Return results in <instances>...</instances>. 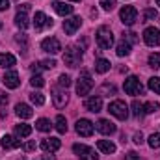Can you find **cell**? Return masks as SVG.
<instances>
[{"mask_svg": "<svg viewBox=\"0 0 160 160\" xmlns=\"http://www.w3.org/2000/svg\"><path fill=\"white\" fill-rule=\"evenodd\" d=\"M95 39H97L101 48H110L114 45V34H112V30L108 26H101L97 30V34H95Z\"/></svg>", "mask_w": 160, "mask_h": 160, "instance_id": "6da1fadb", "label": "cell"}, {"mask_svg": "<svg viewBox=\"0 0 160 160\" xmlns=\"http://www.w3.org/2000/svg\"><path fill=\"white\" fill-rule=\"evenodd\" d=\"M63 62L69 67H78L82 62V50H78L77 47H67L63 52Z\"/></svg>", "mask_w": 160, "mask_h": 160, "instance_id": "7a4b0ae2", "label": "cell"}, {"mask_svg": "<svg viewBox=\"0 0 160 160\" xmlns=\"http://www.w3.org/2000/svg\"><path fill=\"white\" fill-rule=\"evenodd\" d=\"M91 89H93V80H91V75H89L88 71H82V73H80L78 82H77V93L82 97V95H88Z\"/></svg>", "mask_w": 160, "mask_h": 160, "instance_id": "3957f363", "label": "cell"}, {"mask_svg": "<svg viewBox=\"0 0 160 160\" xmlns=\"http://www.w3.org/2000/svg\"><path fill=\"white\" fill-rule=\"evenodd\" d=\"M108 112L118 119H127L128 118V106H127L125 101H112L108 104Z\"/></svg>", "mask_w": 160, "mask_h": 160, "instance_id": "277c9868", "label": "cell"}, {"mask_svg": "<svg viewBox=\"0 0 160 160\" xmlns=\"http://www.w3.org/2000/svg\"><path fill=\"white\" fill-rule=\"evenodd\" d=\"M119 19L125 26H132L138 21V11L134 6H123L119 11Z\"/></svg>", "mask_w": 160, "mask_h": 160, "instance_id": "5b68a950", "label": "cell"}, {"mask_svg": "<svg viewBox=\"0 0 160 160\" xmlns=\"http://www.w3.org/2000/svg\"><path fill=\"white\" fill-rule=\"evenodd\" d=\"M123 89L127 95H142L143 93V86L140 84V80L136 77H128L123 84Z\"/></svg>", "mask_w": 160, "mask_h": 160, "instance_id": "8992f818", "label": "cell"}, {"mask_svg": "<svg viewBox=\"0 0 160 160\" xmlns=\"http://www.w3.org/2000/svg\"><path fill=\"white\" fill-rule=\"evenodd\" d=\"M73 151L77 153V157H78L80 160H99V157L95 155V151H93L91 147L84 145V143H75V145H73Z\"/></svg>", "mask_w": 160, "mask_h": 160, "instance_id": "52a82bcc", "label": "cell"}, {"mask_svg": "<svg viewBox=\"0 0 160 160\" xmlns=\"http://www.w3.org/2000/svg\"><path fill=\"white\" fill-rule=\"evenodd\" d=\"M143 41L149 47H158L160 45V30L155 26H149L143 30Z\"/></svg>", "mask_w": 160, "mask_h": 160, "instance_id": "ba28073f", "label": "cell"}, {"mask_svg": "<svg viewBox=\"0 0 160 160\" xmlns=\"http://www.w3.org/2000/svg\"><path fill=\"white\" fill-rule=\"evenodd\" d=\"M52 101H54V106H56V108H63V106L69 102V95H67L65 89L54 88V89H52Z\"/></svg>", "mask_w": 160, "mask_h": 160, "instance_id": "9c48e42d", "label": "cell"}, {"mask_svg": "<svg viewBox=\"0 0 160 160\" xmlns=\"http://www.w3.org/2000/svg\"><path fill=\"white\" fill-rule=\"evenodd\" d=\"M41 48L48 54H58L62 50V43L56 39V38H47V39L41 41Z\"/></svg>", "mask_w": 160, "mask_h": 160, "instance_id": "30bf717a", "label": "cell"}, {"mask_svg": "<svg viewBox=\"0 0 160 160\" xmlns=\"http://www.w3.org/2000/svg\"><path fill=\"white\" fill-rule=\"evenodd\" d=\"M80 24H82V19H80V17H69V19L63 21V32H65L67 36H73V34L80 28Z\"/></svg>", "mask_w": 160, "mask_h": 160, "instance_id": "8fae6325", "label": "cell"}, {"mask_svg": "<svg viewBox=\"0 0 160 160\" xmlns=\"http://www.w3.org/2000/svg\"><path fill=\"white\" fill-rule=\"evenodd\" d=\"M77 132L82 138H89L93 134V123L89 119H78L77 121Z\"/></svg>", "mask_w": 160, "mask_h": 160, "instance_id": "7c38bea8", "label": "cell"}, {"mask_svg": "<svg viewBox=\"0 0 160 160\" xmlns=\"http://www.w3.org/2000/svg\"><path fill=\"white\" fill-rule=\"evenodd\" d=\"M2 82H4V86L9 88V89L19 88V84H21V80H19V73H17V71H8V73L4 75Z\"/></svg>", "mask_w": 160, "mask_h": 160, "instance_id": "4fadbf2b", "label": "cell"}, {"mask_svg": "<svg viewBox=\"0 0 160 160\" xmlns=\"http://www.w3.org/2000/svg\"><path fill=\"white\" fill-rule=\"evenodd\" d=\"M34 26H36V30H43L47 26H52V19H48L43 11H36V15H34Z\"/></svg>", "mask_w": 160, "mask_h": 160, "instance_id": "5bb4252c", "label": "cell"}, {"mask_svg": "<svg viewBox=\"0 0 160 160\" xmlns=\"http://www.w3.org/2000/svg\"><path fill=\"white\" fill-rule=\"evenodd\" d=\"M84 106H86V110H89V112L97 114V112H101V110H102V99H101L99 95H95V97H89V99H86Z\"/></svg>", "mask_w": 160, "mask_h": 160, "instance_id": "9a60e30c", "label": "cell"}, {"mask_svg": "<svg viewBox=\"0 0 160 160\" xmlns=\"http://www.w3.org/2000/svg\"><path fill=\"white\" fill-rule=\"evenodd\" d=\"M60 145H62V142H60L58 138H45V140L41 142V149H43L45 153H54V151L60 149Z\"/></svg>", "mask_w": 160, "mask_h": 160, "instance_id": "2e32d148", "label": "cell"}, {"mask_svg": "<svg viewBox=\"0 0 160 160\" xmlns=\"http://www.w3.org/2000/svg\"><path fill=\"white\" fill-rule=\"evenodd\" d=\"M95 127H97V130H99L101 134H106V136H110V134L116 132V125L108 119H99Z\"/></svg>", "mask_w": 160, "mask_h": 160, "instance_id": "e0dca14e", "label": "cell"}, {"mask_svg": "<svg viewBox=\"0 0 160 160\" xmlns=\"http://www.w3.org/2000/svg\"><path fill=\"white\" fill-rule=\"evenodd\" d=\"M52 8H54V11H56L58 15H62V17H67V15L73 13V6H69V4H65V2H60V0L52 2Z\"/></svg>", "mask_w": 160, "mask_h": 160, "instance_id": "ac0fdd59", "label": "cell"}, {"mask_svg": "<svg viewBox=\"0 0 160 160\" xmlns=\"http://www.w3.org/2000/svg\"><path fill=\"white\" fill-rule=\"evenodd\" d=\"M15 114H17L21 119H30V118L34 116V110H32L28 104H24V102H19V104L15 106Z\"/></svg>", "mask_w": 160, "mask_h": 160, "instance_id": "d6986e66", "label": "cell"}, {"mask_svg": "<svg viewBox=\"0 0 160 160\" xmlns=\"http://www.w3.org/2000/svg\"><path fill=\"white\" fill-rule=\"evenodd\" d=\"M15 24H17V28H21V30H26V28L30 26V19H28L26 11H17V15H15Z\"/></svg>", "mask_w": 160, "mask_h": 160, "instance_id": "ffe728a7", "label": "cell"}, {"mask_svg": "<svg viewBox=\"0 0 160 160\" xmlns=\"http://www.w3.org/2000/svg\"><path fill=\"white\" fill-rule=\"evenodd\" d=\"M2 147L4 149H17V147H21V140H17L15 136L6 134V136H2Z\"/></svg>", "mask_w": 160, "mask_h": 160, "instance_id": "44dd1931", "label": "cell"}, {"mask_svg": "<svg viewBox=\"0 0 160 160\" xmlns=\"http://www.w3.org/2000/svg\"><path fill=\"white\" fill-rule=\"evenodd\" d=\"M15 56L13 54H9V52H4V54H0V67L2 69H11L13 65H15Z\"/></svg>", "mask_w": 160, "mask_h": 160, "instance_id": "7402d4cb", "label": "cell"}, {"mask_svg": "<svg viewBox=\"0 0 160 160\" xmlns=\"http://www.w3.org/2000/svg\"><path fill=\"white\" fill-rule=\"evenodd\" d=\"M52 67H56V62H54V60H41V62H38V63L32 65V71H34V73H39L43 69H52Z\"/></svg>", "mask_w": 160, "mask_h": 160, "instance_id": "603a6c76", "label": "cell"}, {"mask_svg": "<svg viewBox=\"0 0 160 160\" xmlns=\"http://www.w3.org/2000/svg\"><path fill=\"white\" fill-rule=\"evenodd\" d=\"M97 147H99L101 153H106V155L116 153V145H114L110 140H99V142H97Z\"/></svg>", "mask_w": 160, "mask_h": 160, "instance_id": "cb8c5ba5", "label": "cell"}, {"mask_svg": "<svg viewBox=\"0 0 160 160\" xmlns=\"http://www.w3.org/2000/svg\"><path fill=\"white\" fill-rule=\"evenodd\" d=\"M15 134H17V138H26L32 134V127L26 123H19V125H15Z\"/></svg>", "mask_w": 160, "mask_h": 160, "instance_id": "d4e9b609", "label": "cell"}, {"mask_svg": "<svg viewBox=\"0 0 160 160\" xmlns=\"http://www.w3.org/2000/svg\"><path fill=\"white\" fill-rule=\"evenodd\" d=\"M116 52H118V56H121V58H123V56H128V54H130V43L123 38V39L118 43V48H116Z\"/></svg>", "mask_w": 160, "mask_h": 160, "instance_id": "484cf974", "label": "cell"}, {"mask_svg": "<svg viewBox=\"0 0 160 160\" xmlns=\"http://www.w3.org/2000/svg\"><path fill=\"white\" fill-rule=\"evenodd\" d=\"M95 71L97 73H106V71H110V62L108 60H104V58H99L97 62H95Z\"/></svg>", "mask_w": 160, "mask_h": 160, "instance_id": "4316f807", "label": "cell"}, {"mask_svg": "<svg viewBox=\"0 0 160 160\" xmlns=\"http://www.w3.org/2000/svg\"><path fill=\"white\" fill-rule=\"evenodd\" d=\"M54 123H56V130H58L60 134H65V132H67V121H65L63 116H58Z\"/></svg>", "mask_w": 160, "mask_h": 160, "instance_id": "83f0119b", "label": "cell"}, {"mask_svg": "<svg viewBox=\"0 0 160 160\" xmlns=\"http://www.w3.org/2000/svg\"><path fill=\"white\" fill-rule=\"evenodd\" d=\"M36 128H38V130H41V132H48V130L52 128V125H50V121H48V119L41 118V119L36 121Z\"/></svg>", "mask_w": 160, "mask_h": 160, "instance_id": "f1b7e54d", "label": "cell"}, {"mask_svg": "<svg viewBox=\"0 0 160 160\" xmlns=\"http://www.w3.org/2000/svg\"><path fill=\"white\" fill-rule=\"evenodd\" d=\"M158 17V13H157V9H153V8H149V9H145L143 11V15H142V22H147V21H155Z\"/></svg>", "mask_w": 160, "mask_h": 160, "instance_id": "f546056e", "label": "cell"}, {"mask_svg": "<svg viewBox=\"0 0 160 160\" xmlns=\"http://www.w3.org/2000/svg\"><path fill=\"white\" fill-rule=\"evenodd\" d=\"M30 101H32L36 106H41V104H45V95L39 93V91H34V93H30Z\"/></svg>", "mask_w": 160, "mask_h": 160, "instance_id": "4dcf8cb0", "label": "cell"}, {"mask_svg": "<svg viewBox=\"0 0 160 160\" xmlns=\"http://www.w3.org/2000/svg\"><path fill=\"white\" fill-rule=\"evenodd\" d=\"M147 143H149V147H151V149H158V147H160V132L151 134V136H149V140H147Z\"/></svg>", "mask_w": 160, "mask_h": 160, "instance_id": "1f68e13d", "label": "cell"}, {"mask_svg": "<svg viewBox=\"0 0 160 160\" xmlns=\"http://www.w3.org/2000/svg\"><path fill=\"white\" fill-rule=\"evenodd\" d=\"M149 89L151 91H155L157 95H160V77H153V78H149Z\"/></svg>", "mask_w": 160, "mask_h": 160, "instance_id": "d6a6232c", "label": "cell"}, {"mask_svg": "<svg viewBox=\"0 0 160 160\" xmlns=\"http://www.w3.org/2000/svg\"><path fill=\"white\" fill-rule=\"evenodd\" d=\"M158 108H160V104L158 102H155V101H149V102L143 104V112H145V114H155Z\"/></svg>", "mask_w": 160, "mask_h": 160, "instance_id": "836d02e7", "label": "cell"}, {"mask_svg": "<svg viewBox=\"0 0 160 160\" xmlns=\"http://www.w3.org/2000/svg\"><path fill=\"white\" fill-rule=\"evenodd\" d=\"M69 86H71V77H69V75H60V78H58V88L67 89Z\"/></svg>", "mask_w": 160, "mask_h": 160, "instance_id": "e575fe53", "label": "cell"}, {"mask_svg": "<svg viewBox=\"0 0 160 160\" xmlns=\"http://www.w3.org/2000/svg\"><path fill=\"white\" fill-rule=\"evenodd\" d=\"M132 114H134L136 118H140V116L145 114V112H143V104H142L140 101H134V102H132Z\"/></svg>", "mask_w": 160, "mask_h": 160, "instance_id": "d590c367", "label": "cell"}, {"mask_svg": "<svg viewBox=\"0 0 160 160\" xmlns=\"http://www.w3.org/2000/svg\"><path fill=\"white\" fill-rule=\"evenodd\" d=\"M149 67H153V69H158L160 67V54L158 52H153L149 56Z\"/></svg>", "mask_w": 160, "mask_h": 160, "instance_id": "8d00e7d4", "label": "cell"}, {"mask_svg": "<svg viewBox=\"0 0 160 160\" xmlns=\"http://www.w3.org/2000/svg\"><path fill=\"white\" fill-rule=\"evenodd\" d=\"M30 84H32L34 88H43V86H45V78H43L41 75H34V77L30 78Z\"/></svg>", "mask_w": 160, "mask_h": 160, "instance_id": "74e56055", "label": "cell"}, {"mask_svg": "<svg viewBox=\"0 0 160 160\" xmlns=\"http://www.w3.org/2000/svg\"><path fill=\"white\" fill-rule=\"evenodd\" d=\"M101 6H102V9H106V11H112V9L118 6V0H101Z\"/></svg>", "mask_w": 160, "mask_h": 160, "instance_id": "f35d334b", "label": "cell"}, {"mask_svg": "<svg viewBox=\"0 0 160 160\" xmlns=\"http://www.w3.org/2000/svg\"><path fill=\"white\" fill-rule=\"evenodd\" d=\"M102 93H112V95H116V86H112V84H104L102 86Z\"/></svg>", "mask_w": 160, "mask_h": 160, "instance_id": "ab89813d", "label": "cell"}, {"mask_svg": "<svg viewBox=\"0 0 160 160\" xmlns=\"http://www.w3.org/2000/svg\"><path fill=\"white\" fill-rule=\"evenodd\" d=\"M22 147H24V151H26V153H30V151H34V149H36V142H28V143H24Z\"/></svg>", "mask_w": 160, "mask_h": 160, "instance_id": "60d3db41", "label": "cell"}, {"mask_svg": "<svg viewBox=\"0 0 160 160\" xmlns=\"http://www.w3.org/2000/svg\"><path fill=\"white\" fill-rule=\"evenodd\" d=\"M136 36H138V34H134V32H128V34H127V41H128L130 45H132V43H136V41H138V38H136Z\"/></svg>", "mask_w": 160, "mask_h": 160, "instance_id": "b9f144b4", "label": "cell"}, {"mask_svg": "<svg viewBox=\"0 0 160 160\" xmlns=\"http://www.w3.org/2000/svg\"><path fill=\"white\" fill-rule=\"evenodd\" d=\"M134 143H138V145L143 143V134H142V132H136V134H134Z\"/></svg>", "mask_w": 160, "mask_h": 160, "instance_id": "7bdbcfd3", "label": "cell"}, {"mask_svg": "<svg viewBox=\"0 0 160 160\" xmlns=\"http://www.w3.org/2000/svg\"><path fill=\"white\" fill-rule=\"evenodd\" d=\"M8 101H9V99H8V95H6L4 91H0V106H6V104H8Z\"/></svg>", "mask_w": 160, "mask_h": 160, "instance_id": "ee69618b", "label": "cell"}, {"mask_svg": "<svg viewBox=\"0 0 160 160\" xmlns=\"http://www.w3.org/2000/svg\"><path fill=\"white\" fill-rule=\"evenodd\" d=\"M8 8H9V0H0V11H4Z\"/></svg>", "mask_w": 160, "mask_h": 160, "instance_id": "f6af8a7d", "label": "cell"}, {"mask_svg": "<svg viewBox=\"0 0 160 160\" xmlns=\"http://www.w3.org/2000/svg\"><path fill=\"white\" fill-rule=\"evenodd\" d=\"M125 160H140V155H136V153H128V155L125 157Z\"/></svg>", "mask_w": 160, "mask_h": 160, "instance_id": "bcb514c9", "label": "cell"}, {"mask_svg": "<svg viewBox=\"0 0 160 160\" xmlns=\"http://www.w3.org/2000/svg\"><path fill=\"white\" fill-rule=\"evenodd\" d=\"M30 9V4H24V6H19V11H28Z\"/></svg>", "mask_w": 160, "mask_h": 160, "instance_id": "7dc6e473", "label": "cell"}, {"mask_svg": "<svg viewBox=\"0 0 160 160\" xmlns=\"http://www.w3.org/2000/svg\"><path fill=\"white\" fill-rule=\"evenodd\" d=\"M43 160H54V157H52V153H50V155H48V153H47V155H45V157H43Z\"/></svg>", "mask_w": 160, "mask_h": 160, "instance_id": "c3c4849f", "label": "cell"}, {"mask_svg": "<svg viewBox=\"0 0 160 160\" xmlns=\"http://www.w3.org/2000/svg\"><path fill=\"white\" fill-rule=\"evenodd\" d=\"M155 2H157V6H160V0H155Z\"/></svg>", "mask_w": 160, "mask_h": 160, "instance_id": "681fc988", "label": "cell"}, {"mask_svg": "<svg viewBox=\"0 0 160 160\" xmlns=\"http://www.w3.org/2000/svg\"><path fill=\"white\" fill-rule=\"evenodd\" d=\"M71 2H80V0H71Z\"/></svg>", "mask_w": 160, "mask_h": 160, "instance_id": "f907efd6", "label": "cell"}, {"mask_svg": "<svg viewBox=\"0 0 160 160\" xmlns=\"http://www.w3.org/2000/svg\"><path fill=\"white\" fill-rule=\"evenodd\" d=\"M0 28H2V22H0Z\"/></svg>", "mask_w": 160, "mask_h": 160, "instance_id": "816d5d0a", "label": "cell"}]
</instances>
